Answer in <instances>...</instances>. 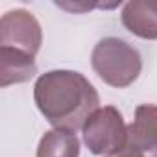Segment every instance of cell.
Segmentation results:
<instances>
[{"label": "cell", "instance_id": "cell-9", "mask_svg": "<svg viewBox=\"0 0 157 157\" xmlns=\"http://www.w3.org/2000/svg\"><path fill=\"white\" fill-rule=\"evenodd\" d=\"M107 157H157V150L155 148H146V146L135 144V142H131V140L126 139L124 148L118 150L113 155H107Z\"/></svg>", "mask_w": 157, "mask_h": 157}, {"label": "cell", "instance_id": "cell-2", "mask_svg": "<svg viewBox=\"0 0 157 157\" xmlns=\"http://www.w3.org/2000/svg\"><path fill=\"white\" fill-rule=\"evenodd\" d=\"M91 63L100 80L117 89L129 87L142 70L139 50L118 37H104L98 41Z\"/></svg>", "mask_w": 157, "mask_h": 157}, {"label": "cell", "instance_id": "cell-6", "mask_svg": "<svg viewBox=\"0 0 157 157\" xmlns=\"http://www.w3.org/2000/svg\"><path fill=\"white\" fill-rule=\"evenodd\" d=\"M37 74L35 59L15 48L0 46V87L24 83Z\"/></svg>", "mask_w": 157, "mask_h": 157}, {"label": "cell", "instance_id": "cell-3", "mask_svg": "<svg viewBox=\"0 0 157 157\" xmlns=\"http://www.w3.org/2000/svg\"><path fill=\"white\" fill-rule=\"evenodd\" d=\"M83 142L94 155H113L124 148L128 139V126L122 113L113 107H98L83 124Z\"/></svg>", "mask_w": 157, "mask_h": 157}, {"label": "cell", "instance_id": "cell-8", "mask_svg": "<svg viewBox=\"0 0 157 157\" xmlns=\"http://www.w3.org/2000/svg\"><path fill=\"white\" fill-rule=\"evenodd\" d=\"M37 157H80V140L74 131L54 128L39 140Z\"/></svg>", "mask_w": 157, "mask_h": 157}, {"label": "cell", "instance_id": "cell-1", "mask_svg": "<svg viewBox=\"0 0 157 157\" xmlns=\"http://www.w3.org/2000/svg\"><path fill=\"white\" fill-rule=\"evenodd\" d=\"M33 98L37 109L54 128L68 131L83 128L100 105L94 85L76 70L44 72L35 82Z\"/></svg>", "mask_w": 157, "mask_h": 157}, {"label": "cell", "instance_id": "cell-7", "mask_svg": "<svg viewBox=\"0 0 157 157\" xmlns=\"http://www.w3.org/2000/svg\"><path fill=\"white\" fill-rule=\"evenodd\" d=\"M128 140L157 150V105L142 104L135 109V120L128 126Z\"/></svg>", "mask_w": 157, "mask_h": 157}, {"label": "cell", "instance_id": "cell-5", "mask_svg": "<svg viewBox=\"0 0 157 157\" xmlns=\"http://www.w3.org/2000/svg\"><path fill=\"white\" fill-rule=\"evenodd\" d=\"M122 24L140 39H157V0L128 2L122 10Z\"/></svg>", "mask_w": 157, "mask_h": 157}, {"label": "cell", "instance_id": "cell-4", "mask_svg": "<svg viewBox=\"0 0 157 157\" xmlns=\"http://www.w3.org/2000/svg\"><path fill=\"white\" fill-rule=\"evenodd\" d=\"M43 44V30L39 21L26 10H11L0 21V46L15 48L32 57Z\"/></svg>", "mask_w": 157, "mask_h": 157}]
</instances>
